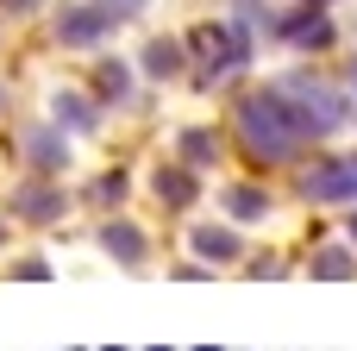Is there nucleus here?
I'll return each mask as SVG.
<instances>
[{
	"label": "nucleus",
	"instance_id": "nucleus-1",
	"mask_svg": "<svg viewBox=\"0 0 357 351\" xmlns=\"http://www.w3.org/2000/svg\"><path fill=\"white\" fill-rule=\"evenodd\" d=\"M314 132L301 126V113L276 94V88H257L238 100V144L257 157V163H289Z\"/></svg>",
	"mask_w": 357,
	"mask_h": 351
},
{
	"label": "nucleus",
	"instance_id": "nucleus-2",
	"mask_svg": "<svg viewBox=\"0 0 357 351\" xmlns=\"http://www.w3.org/2000/svg\"><path fill=\"white\" fill-rule=\"evenodd\" d=\"M276 94L301 113V126H307L314 138L339 132V126H345V113H351V107H345V94H339V88H326V82H314V75H282V82H276Z\"/></svg>",
	"mask_w": 357,
	"mask_h": 351
},
{
	"label": "nucleus",
	"instance_id": "nucleus-3",
	"mask_svg": "<svg viewBox=\"0 0 357 351\" xmlns=\"http://www.w3.org/2000/svg\"><path fill=\"white\" fill-rule=\"evenodd\" d=\"M188 50L201 57V75H207V82L232 75V69H238V63L251 57V44H245V31H238V25H195Z\"/></svg>",
	"mask_w": 357,
	"mask_h": 351
},
{
	"label": "nucleus",
	"instance_id": "nucleus-4",
	"mask_svg": "<svg viewBox=\"0 0 357 351\" xmlns=\"http://www.w3.org/2000/svg\"><path fill=\"white\" fill-rule=\"evenodd\" d=\"M113 6H63L56 13V44H69V50H88V44H100L107 31H113Z\"/></svg>",
	"mask_w": 357,
	"mask_h": 351
},
{
	"label": "nucleus",
	"instance_id": "nucleus-5",
	"mask_svg": "<svg viewBox=\"0 0 357 351\" xmlns=\"http://www.w3.org/2000/svg\"><path fill=\"white\" fill-rule=\"evenodd\" d=\"M301 195H307V201H357V157L314 163V170L301 176Z\"/></svg>",
	"mask_w": 357,
	"mask_h": 351
},
{
	"label": "nucleus",
	"instance_id": "nucleus-6",
	"mask_svg": "<svg viewBox=\"0 0 357 351\" xmlns=\"http://www.w3.org/2000/svg\"><path fill=\"white\" fill-rule=\"evenodd\" d=\"M63 207H69V201H63L56 182H19V188H13V214H19L25 226H50Z\"/></svg>",
	"mask_w": 357,
	"mask_h": 351
},
{
	"label": "nucleus",
	"instance_id": "nucleus-7",
	"mask_svg": "<svg viewBox=\"0 0 357 351\" xmlns=\"http://www.w3.org/2000/svg\"><path fill=\"white\" fill-rule=\"evenodd\" d=\"M100 251H107L113 264H126V270H138V264L151 257V245H144V232H138L132 220H107V226H100Z\"/></svg>",
	"mask_w": 357,
	"mask_h": 351
},
{
	"label": "nucleus",
	"instance_id": "nucleus-8",
	"mask_svg": "<svg viewBox=\"0 0 357 351\" xmlns=\"http://www.w3.org/2000/svg\"><path fill=\"white\" fill-rule=\"evenodd\" d=\"M282 38H289L295 50H326V44H333V19H326L320 6H314V13H289V19H282Z\"/></svg>",
	"mask_w": 357,
	"mask_h": 351
},
{
	"label": "nucleus",
	"instance_id": "nucleus-9",
	"mask_svg": "<svg viewBox=\"0 0 357 351\" xmlns=\"http://www.w3.org/2000/svg\"><path fill=\"white\" fill-rule=\"evenodd\" d=\"M151 188H157V201H163V207H188V201L201 195V188H195V170H188V163H157Z\"/></svg>",
	"mask_w": 357,
	"mask_h": 351
},
{
	"label": "nucleus",
	"instance_id": "nucleus-10",
	"mask_svg": "<svg viewBox=\"0 0 357 351\" xmlns=\"http://www.w3.org/2000/svg\"><path fill=\"white\" fill-rule=\"evenodd\" d=\"M245 245H238V232L232 226H195V257H207V264H232Z\"/></svg>",
	"mask_w": 357,
	"mask_h": 351
},
{
	"label": "nucleus",
	"instance_id": "nucleus-11",
	"mask_svg": "<svg viewBox=\"0 0 357 351\" xmlns=\"http://www.w3.org/2000/svg\"><path fill=\"white\" fill-rule=\"evenodd\" d=\"M25 157H31V170H44V176H50V170H63V163H69V144H63L56 132H25Z\"/></svg>",
	"mask_w": 357,
	"mask_h": 351
},
{
	"label": "nucleus",
	"instance_id": "nucleus-12",
	"mask_svg": "<svg viewBox=\"0 0 357 351\" xmlns=\"http://www.w3.org/2000/svg\"><path fill=\"white\" fill-rule=\"evenodd\" d=\"M176 151H182V163H188V170H207V163L220 157V138H213L207 126H188V132L176 138Z\"/></svg>",
	"mask_w": 357,
	"mask_h": 351
},
{
	"label": "nucleus",
	"instance_id": "nucleus-13",
	"mask_svg": "<svg viewBox=\"0 0 357 351\" xmlns=\"http://www.w3.org/2000/svg\"><path fill=\"white\" fill-rule=\"evenodd\" d=\"M144 69H151L157 82L176 75V69H182V44H176V38H151V44H144Z\"/></svg>",
	"mask_w": 357,
	"mask_h": 351
},
{
	"label": "nucleus",
	"instance_id": "nucleus-14",
	"mask_svg": "<svg viewBox=\"0 0 357 351\" xmlns=\"http://www.w3.org/2000/svg\"><path fill=\"white\" fill-rule=\"evenodd\" d=\"M50 107H56V126H69V132H88V126H94V107H88L82 94H69V88H56Z\"/></svg>",
	"mask_w": 357,
	"mask_h": 351
},
{
	"label": "nucleus",
	"instance_id": "nucleus-15",
	"mask_svg": "<svg viewBox=\"0 0 357 351\" xmlns=\"http://www.w3.org/2000/svg\"><path fill=\"white\" fill-rule=\"evenodd\" d=\"M226 214H232V220H264V214H270V195L238 182V188H226Z\"/></svg>",
	"mask_w": 357,
	"mask_h": 351
},
{
	"label": "nucleus",
	"instance_id": "nucleus-16",
	"mask_svg": "<svg viewBox=\"0 0 357 351\" xmlns=\"http://www.w3.org/2000/svg\"><path fill=\"white\" fill-rule=\"evenodd\" d=\"M314 276H326V283H345V276H357L351 251H339V245H320V251H314Z\"/></svg>",
	"mask_w": 357,
	"mask_h": 351
},
{
	"label": "nucleus",
	"instance_id": "nucleus-17",
	"mask_svg": "<svg viewBox=\"0 0 357 351\" xmlns=\"http://www.w3.org/2000/svg\"><path fill=\"white\" fill-rule=\"evenodd\" d=\"M94 82H100V94H107V100H126V88H132L126 63H100V75H94Z\"/></svg>",
	"mask_w": 357,
	"mask_h": 351
},
{
	"label": "nucleus",
	"instance_id": "nucleus-18",
	"mask_svg": "<svg viewBox=\"0 0 357 351\" xmlns=\"http://www.w3.org/2000/svg\"><path fill=\"white\" fill-rule=\"evenodd\" d=\"M94 201H100V207H119V201H126V176H119V170L100 176V182H94Z\"/></svg>",
	"mask_w": 357,
	"mask_h": 351
},
{
	"label": "nucleus",
	"instance_id": "nucleus-19",
	"mask_svg": "<svg viewBox=\"0 0 357 351\" xmlns=\"http://www.w3.org/2000/svg\"><path fill=\"white\" fill-rule=\"evenodd\" d=\"M13 276H25V283H50V264H44V257H19Z\"/></svg>",
	"mask_w": 357,
	"mask_h": 351
},
{
	"label": "nucleus",
	"instance_id": "nucleus-20",
	"mask_svg": "<svg viewBox=\"0 0 357 351\" xmlns=\"http://www.w3.org/2000/svg\"><path fill=\"white\" fill-rule=\"evenodd\" d=\"M0 251H6V214H0Z\"/></svg>",
	"mask_w": 357,
	"mask_h": 351
},
{
	"label": "nucleus",
	"instance_id": "nucleus-21",
	"mask_svg": "<svg viewBox=\"0 0 357 351\" xmlns=\"http://www.w3.org/2000/svg\"><path fill=\"white\" fill-rule=\"evenodd\" d=\"M345 232H351V245H357V214H351V226H345Z\"/></svg>",
	"mask_w": 357,
	"mask_h": 351
},
{
	"label": "nucleus",
	"instance_id": "nucleus-22",
	"mask_svg": "<svg viewBox=\"0 0 357 351\" xmlns=\"http://www.w3.org/2000/svg\"><path fill=\"white\" fill-rule=\"evenodd\" d=\"M6 6H31V0H6Z\"/></svg>",
	"mask_w": 357,
	"mask_h": 351
},
{
	"label": "nucleus",
	"instance_id": "nucleus-23",
	"mask_svg": "<svg viewBox=\"0 0 357 351\" xmlns=\"http://www.w3.org/2000/svg\"><path fill=\"white\" fill-rule=\"evenodd\" d=\"M0 107H6V88H0Z\"/></svg>",
	"mask_w": 357,
	"mask_h": 351
},
{
	"label": "nucleus",
	"instance_id": "nucleus-24",
	"mask_svg": "<svg viewBox=\"0 0 357 351\" xmlns=\"http://www.w3.org/2000/svg\"><path fill=\"white\" fill-rule=\"evenodd\" d=\"M307 6H326V0H307Z\"/></svg>",
	"mask_w": 357,
	"mask_h": 351
},
{
	"label": "nucleus",
	"instance_id": "nucleus-25",
	"mask_svg": "<svg viewBox=\"0 0 357 351\" xmlns=\"http://www.w3.org/2000/svg\"><path fill=\"white\" fill-rule=\"evenodd\" d=\"M351 88H357V69H351Z\"/></svg>",
	"mask_w": 357,
	"mask_h": 351
}]
</instances>
